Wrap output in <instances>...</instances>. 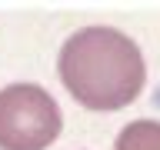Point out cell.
Instances as JSON below:
<instances>
[{"label": "cell", "instance_id": "1", "mask_svg": "<svg viewBox=\"0 0 160 150\" xmlns=\"http://www.w3.org/2000/svg\"><path fill=\"white\" fill-rule=\"evenodd\" d=\"M60 80L87 110H120L147 80L143 53L113 27H83L60 50Z\"/></svg>", "mask_w": 160, "mask_h": 150}, {"label": "cell", "instance_id": "2", "mask_svg": "<svg viewBox=\"0 0 160 150\" xmlns=\"http://www.w3.org/2000/svg\"><path fill=\"white\" fill-rule=\"evenodd\" d=\"M60 127V107L43 87L10 83L0 90V150H47Z\"/></svg>", "mask_w": 160, "mask_h": 150}, {"label": "cell", "instance_id": "3", "mask_svg": "<svg viewBox=\"0 0 160 150\" xmlns=\"http://www.w3.org/2000/svg\"><path fill=\"white\" fill-rule=\"evenodd\" d=\"M113 150H160V123L157 120H133L117 133Z\"/></svg>", "mask_w": 160, "mask_h": 150}]
</instances>
